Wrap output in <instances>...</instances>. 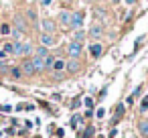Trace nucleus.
I'll return each instance as SVG.
<instances>
[{
	"label": "nucleus",
	"instance_id": "1",
	"mask_svg": "<svg viewBox=\"0 0 148 138\" xmlns=\"http://www.w3.org/2000/svg\"><path fill=\"white\" fill-rule=\"evenodd\" d=\"M81 51H83V43H77V41H71L67 45V53L71 59H79L81 57Z\"/></svg>",
	"mask_w": 148,
	"mask_h": 138
},
{
	"label": "nucleus",
	"instance_id": "2",
	"mask_svg": "<svg viewBox=\"0 0 148 138\" xmlns=\"http://www.w3.org/2000/svg\"><path fill=\"white\" fill-rule=\"evenodd\" d=\"M83 19H85V14H83L81 10H79V12H73V14H71V29H75V31L81 29V27H83Z\"/></svg>",
	"mask_w": 148,
	"mask_h": 138
},
{
	"label": "nucleus",
	"instance_id": "3",
	"mask_svg": "<svg viewBox=\"0 0 148 138\" xmlns=\"http://www.w3.org/2000/svg\"><path fill=\"white\" fill-rule=\"evenodd\" d=\"M55 43H57V37H55L53 33H43V35H41V45H43V47L49 49V47H53Z\"/></svg>",
	"mask_w": 148,
	"mask_h": 138
},
{
	"label": "nucleus",
	"instance_id": "4",
	"mask_svg": "<svg viewBox=\"0 0 148 138\" xmlns=\"http://www.w3.org/2000/svg\"><path fill=\"white\" fill-rule=\"evenodd\" d=\"M89 55H91L93 59H99V57L103 55V45H101V43H91V45H89Z\"/></svg>",
	"mask_w": 148,
	"mask_h": 138
},
{
	"label": "nucleus",
	"instance_id": "5",
	"mask_svg": "<svg viewBox=\"0 0 148 138\" xmlns=\"http://www.w3.org/2000/svg\"><path fill=\"white\" fill-rule=\"evenodd\" d=\"M79 69H81L79 59H69V61L65 63V71H67V73H79Z\"/></svg>",
	"mask_w": 148,
	"mask_h": 138
},
{
	"label": "nucleus",
	"instance_id": "6",
	"mask_svg": "<svg viewBox=\"0 0 148 138\" xmlns=\"http://www.w3.org/2000/svg\"><path fill=\"white\" fill-rule=\"evenodd\" d=\"M59 25L65 27V29L71 27V12H69V10H61V12H59Z\"/></svg>",
	"mask_w": 148,
	"mask_h": 138
},
{
	"label": "nucleus",
	"instance_id": "7",
	"mask_svg": "<svg viewBox=\"0 0 148 138\" xmlns=\"http://www.w3.org/2000/svg\"><path fill=\"white\" fill-rule=\"evenodd\" d=\"M41 27H43V31H45V33H55L57 23H55L53 19H43V21H41Z\"/></svg>",
	"mask_w": 148,
	"mask_h": 138
},
{
	"label": "nucleus",
	"instance_id": "8",
	"mask_svg": "<svg viewBox=\"0 0 148 138\" xmlns=\"http://www.w3.org/2000/svg\"><path fill=\"white\" fill-rule=\"evenodd\" d=\"M31 61H33V67H35V71H37V73H43V71H45V59H43V57L33 55V57H31Z\"/></svg>",
	"mask_w": 148,
	"mask_h": 138
},
{
	"label": "nucleus",
	"instance_id": "9",
	"mask_svg": "<svg viewBox=\"0 0 148 138\" xmlns=\"http://www.w3.org/2000/svg\"><path fill=\"white\" fill-rule=\"evenodd\" d=\"M21 69H23V75H29V77L37 75V71H35V67H33V61H31V59H27V61L21 65Z\"/></svg>",
	"mask_w": 148,
	"mask_h": 138
},
{
	"label": "nucleus",
	"instance_id": "10",
	"mask_svg": "<svg viewBox=\"0 0 148 138\" xmlns=\"http://www.w3.org/2000/svg\"><path fill=\"white\" fill-rule=\"evenodd\" d=\"M89 37L91 39H101L103 37V25H93L89 29Z\"/></svg>",
	"mask_w": 148,
	"mask_h": 138
},
{
	"label": "nucleus",
	"instance_id": "11",
	"mask_svg": "<svg viewBox=\"0 0 148 138\" xmlns=\"http://www.w3.org/2000/svg\"><path fill=\"white\" fill-rule=\"evenodd\" d=\"M124 114H126V106H124V104H118V106H116V116H114L112 124L116 126V122H118V120H122V118H124Z\"/></svg>",
	"mask_w": 148,
	"mask_h": 138
},
{
	"label": "nucleus",
	"instance_id": "12",
	"mask_svg": "<svg viewBox=\"0 0 148 138\" xmlns=\"http://www.w3.org/2000/svg\"><path fill=\"white\" fill-rule=\"evenodd\" d=\"M65 63H67V61H63V59H55L51 71H55V73H63V71H65Z\"/></svg>",
	"mask_w": 148,
	"mask_h": 138
},
{
	"label": "nucleus",
	"instance_id": "13",
	"mask_svg": "<svg viewBox=\"0 0 148 138\" xmlns=\"http://www.w3.org/2000/svg\"><path fill=\"white\" fill-rule=\"evenodd\" d=\"M138 132L142 138H148V120H140L138 122Z\"/></svg>",
	"mask_w": 148,
	"mask_h": 138
},
{
	"label": "nucleus",
	"instance_id": "14",
	"mask_svg": "<svg viewBox=\"0 0 148 138\" xmlns=\"http://www.w3.org/2000/svg\"><path fill=\"white\" fill-rule=\"evenodd\" d=\"M33 51H35V47H33V43H23V49H21V57H27V55H33Z\"/></svg>",
	"mask_w": 148,
	"mask_h": 138
},
{
	"label": "nucleus",
	"instance_id": "15",
	"mask_svg": "<svg viewBox=\"0 0 148 138\" xmlns=\"http://www.w3.org/2000/svg\"><path fill=\"white\" fill-rule=\"evenodd\" d=\"M71 37H73V39H71V41H77V43H83V41H85V37H87V35H85V31H83V29H77V31H75V33H73V35H71Z\"/></svg>",
	"mask_w": 148,
	"mask_h": 138
},
{
	"label": "nucleus",
	"instance_id": "16",
	"mask_svg": "<svg viewBox=\"0 0 148 138\" xmlns=\"http://www.w3.org/2000/svg\"><path fill=\"white\" fill-rule=\"evenodd\" d=\"M14 25H16L18 31H23V33L27 31V21H25L23 16H14Z\"/></svg>",
	"mask_w": 148,
	"mask_h": 138
},
{
	"label": "nucleus",
	"instance_id": "17",
	"mask_svg": "<svg viewBox=\"0 0 148 138\" xmlns=\"http://www.w3.org/2000/svg\"><path fill=\"white\" fill-rule=\"evenodd\" d=\"M55 59H57L55 55H47V57H45V71L53 67V63H55Z\"/></svg>",
	"mask_w": 148,
	"mask_h": 138
},
{
	"label": "nucleus",
	"instance_id": "18",
	"mask_svg": "<svg viewBox=\"0 0 148 138\" xmlns=\"http://www.w3.org/2000/svg\"><path fill=\"white\" fill-rule=\"evenodd\" d=\"M35 55H37V57H43V59H45V57H47V55H49V49H47V47H43V45H41V47H39V49H37V51H35Z\"/></svg>",
	"mask_w": 148,
	"mask_h": 138
},
{
	"label": "nucleus",
	"instance_id": "19",
	"mask_svg": "<svg viewBox=\"0 0 148 138\" xmlns=\"http://www.w3.org/2000/svg\"><path fill=\"white\" fill-rule=\"evenodd\" d=\"M81 120H83V118H81L79 114H75V116L71 118V128H77V126L81 124Z\"/></svg>",
	"mask_w": 148,
	"mask_h": 138
},
{
	"label": "nucleus",
	"instance_id": "20",
	"mask_svg": "<svg viewBox=\"0 0 148 138\" xmlns=\"http://www.w3.org/2000/svg\"><path fill=\"white\" fill-rule=\"evenodd\" d=\"M10 75H12L14 79H18V77L23 75V69H21V67H12V69H10Z\"/></svg>",
	"mask_w": 148,
	"mask_h": 138
},
{
	"label": "nucleus",
	"instance_id": "21",
	"mask_svg": "<svg viewBox=\"0 0 148 138\" xmlns=\"http://www.w3.org/2000/svg\"><path fill=\"white\" fill-rule=\"evenodd\" d=\"M10 35L14 37V41H21V39H23V31H18V29H12Z\"/></svg>",
	"mask_w": 148,
	"mask_h": 138
},
{
	"label": "nucleus",
	"instance_id": "22",
	"mask_svg": "<svg viewBox=\"0 0 148 138\" xmlns=\"http://www.w3.org/2000/svg\"><path fill=\"white\" fill-rule=\"evenodd\" d=\"M83 104H85V108H87V110H93V106H95L93 97H85V100H83Z\"/></svg>",
	"mask_w": 148,
	"mask_h": 138
},
{
	"label": "nucleus",
	"instance_id": "23",
	"mask_svg": "<svg viewBox=\"0 0 148 138\" xmlns=\"http://www.w3.org/2000/svg\"><path fill=\"white\" fill-rule=\"evenodd\" d=\"M93 132H95V128H93V126H87V130L83 132V138H91V136H93Z\"/></svg>",
	"mask_w": 148,
	"mask_h": 138
},
{
	"label": "nucleus",
	"instance_id": "24",
	"mask_svg": "<svg viewBox=\"0 0 148 138\" xmlns=\"http://www.w3.org/2000/svg\"><path fill=\"white\" fill-rule=\"evenodd\" d=\"M140 110H142V112H146V110H148V95H144V97H142V102H140Z\"/></svg>",
	"mask_w": 148,
	"mask_h": 138
},
{
	"label": "nucleus",
	"instance_id": "25",
	"mask_svg": "<svg viewBox=\"0 0 148 138\" xmlns=\"http://www.w3.org/2000/svg\"><path fill=\"white\" fill-rule=\"evenodd\" d=\"M2 51H4L6 55H12V43H6V45L2 47Z\"/></svg>",
	"mask_w": 148,
	"mask_h": 138
},
{
	"label": "nucleus",
	"instance_id": "26",
	"mask_svg": "<svg viewBox=\"0 0 148 138\" xmlns=\"http://www.w3.org/2000/svg\"><path fill=\"white\" fill-rule=\"evenodd\" d=\"M10 31H12V29H10L8 25H2V27H0V33H2V35H10Z\"/></svg>",
	"mask_w": 148,
	"mask_h": 138
},
{
	"label": "nucleus",
	"instance_id": "27",
	"mask_svg": "<svg viewBox=\"0 0 148 138\" xmlns=\"http://www.w3.org/2000/svg\"><path fill=\"white\" fill-rule=\"evenodd\" d=\"M103 116H106V110H103V108H97V112H95V118H99V120H101Z\"/></svg>",
	"mask_w": 148,
	"mask_h": 138
},
{
	"label": "nucleus",
	"instance_id": "28",
	"mask_svg": "<svg viewBox=\"0 0 148 138\" xmlns=\"http://www.w3.org/2000/svg\"><path fill=\"white\" fill-rule=\"evenodd\" d=\"M29 19H31V21H37V12H35L33 8H29Z\"/></svg>",
	"mask_w": 148,
	"mask_h": 138
},
{
	"label": "nucleus",
	"instance_id": "29",
	"mask_svg": "<svg viewBox=\"0 0 148 138\" xmlns=\"http://www.w3.org/2000/svg\"><path fill=\"white\" fill-rule=\"evenodd\" d=\"M0 71H8V65L4 61H0Z\"/></svg>",
	"mask_w": 148,
	"mask_h": 138
},
{
	"label": "nucleus",
	"instance_id": "30",
	"mask_svg": "<svg viewBox=\"0 0 148 138\" xmlns=\"http://www.w3.org/2000/svg\"><path fill=\"white\" fill-rule=\"evenodd\" d=\"M106 93H108V87H101L99 89V97H106Z\"/></svg>",
	"mask_w": 148,
	"mask_h": 138
},
{
	"label": "nucleus",
	"instance_id": "31",
	"mask_svg": "<svg viewBox=\"0 0 148 138\" xmlns=\"http://www.w3.org/2000/svg\"><path fill=\"white\" fill-rule=\"evenodd\" d=\"M116 134H118V130H116V128H112V130H110V136H108V138H116Z\"/></svg>",
	"mask_w": 148,
	"mask_h": 138
},
{
	"label": "nucleus",
	"instance_id": "32",
	"mask_svg": "<svg viewBox=\"0 0 148 138\" xmlns=\"http://www.w3.org/2000/svg\"><path fill=\"white\" fill-rule=\"evenodd\" d=\"M79 104H81L79 100H73V104H71V108H73V110H75V108H79Z\"/></svg>",
	"mask_w": 148,
	"mask_h": 138
},
{
	"label": "nucleus",
	"instance_id": "33",
	"mask_svg": "<svg viewBox=\"0 0 148 138\" xmlns=\"http://www.w3.org/2000/svg\"><path fill=\"white\" fill-rule=\"evenodd\" d=\"M2 59H6V53H4V51H0V61H2Z\"/></svg>",
	"mask_w": 148,
	"mask_h": 138
},
{
	"label": "nucleus",
	"instance_id": "34",
	"mask_svg": "<svg viewBox=\"0 0 148 138\" xmlns=\"http://www.w3.org/2000/svg\"><path fill=\"white\" fill-rule=\"evenodd\" d=\"M41 2H43L45 6H49V4H51V0H41Z\"/></svg>",
	"mask_w": 148,
	"mask_h": 138
},
{
	"label": "nucleus",
	"instance_id": "35",
	"mask_svg": "<svg viewBox=\"0 0 148 138\" xmlns=\"http://www.w3.org/2000/svg\"><path fill=\"white\" fill-rule=\"evenodd\" d=\"M124 2H126V4H134V2H136V0H124Z\"/></svg>",
	"mask_w": 148,
	"mask_h": 138
},
{
	"label": "nucleus",
	"instance_id": "36",
	"mask_svg": "<svg viewBox=\"0 0 148 138\" xmlns=\"http://www.w3.org/2000/svg\"><path fill=\"white\" fill-rule=\"evenodd\" d=\"M110 2H112V4H118V2H120V0H110Z\"/></svg>",
	"mask_w": 148,
	"mask_h": 138
},
{
	"label": "nucleus",
	"instance_id": "37",
	"mask_svg": "<svg viewBox=\"0 0 148 138\" xmlns=\"http://www.w3.org/2000/svg\"><path fill=\"white\" fill-rule=\"evenodd\" d=\"M97 138H103V134H99V136H97Z\"/></svg>",
	"mask_w": 148,
	"mask_h": 138
},
{
	"label": "nucleus",
	"instance_id": "38",
	"mask_svg": "<svg viewBox=\"0 0 148 138\" xmlns=\"http://www.w3.org/2000/svg\"><path fill=\"white\" fill-rule=\"evenodd\" d=\"M35 138H41V136H35Z\"/></svg>",
	"mask_w": 148,
	"mask_h": 138
}]
</instances>
